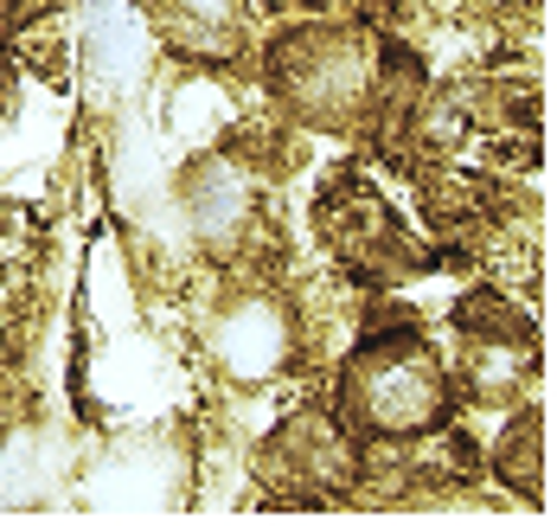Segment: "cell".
I'll use <instances>...</instances> for the list:
<instances>
[{
    "label": "cell",
    "mask_w": 557,
    "mask_h": 526,
    "mask_svg": "<svg viewBox=\"0 0 557 526\" xmlns=\"http://www.w3.org/2000/svg\"><path fill=\"white\" fill-rule=\"evenodd\" d=\"M448 411H455V372L410 321L372 328L339 366V424L366 443L443 437Z\"/></svg>",
    "instance_id": "6da1fadb"
},
{
    "label": "cell",
    "mask_w": 557,
    "mask_h": 526,
    "mask_svg": "<svg viewBox=\"0 0 557 526\" xmlns=\"http://www.w3.org/2000/svg\"><path fill=\"white\" fill-rule=\"evenodd\" d=\"M385 39L359 20H301L270 46V84L301 129H366L379 110Z\"/></svg>",
    "instance_id": "7a4b0ae2"
},
{
    "label": "cell",
    "mask_w": 557,
    "mask_h": 526,
    "mask_svg": "<svg viewBox=\"0 0 557 526\" xmlns=\"http://www.w3.org/2000/svg\"><path fill=\"white\" fill-rule=\"evenodd\" d=\"M321 232L334 244V257L366 277V283H410L436 264L430 244H417V232L391 212V199L379 193V180L359 168H334L321 186Z\"/></svg>",
    "instance_id": "3957f363"
},
{
    "label": "cell",
    "mask_w": 557,
    "mask_h": 526,
    "mask_svg": "<svg viewBox=\"0 0 557 526\" xmlns=\"http://www.w3.org/2000/svg\"><path fill=\"white\" fill-rule=\"evenodd\" d=\"M257 468L288 507H321V501H339L359 481V443H352V430L339 417L295 411L270 430Z\"/></svg>",
    "instance_id": "277c9868"
},
{
    "label": "cell",
    "mask_w": 557,
    "mask_h": 526,
    "mask_svg": "<svg viewBox=\"0 0 557 526\" xmlns=\"http://www.w3.org/2000/svg\"><path fill=\"white\" fill-rule=\"evenodd\" d=\"M206 353L231 386H270L295 359V315L276 290L263 283H237L219 295V308L206 315Z\"/></svg>",
    "instance_id": "5b68a950"
},
{
    "label": "cell",
    "mask_w": 557,
    "mask_h": 526,
    "mask_svg": "<svg viewBox=\"0 0 557 526\" xmlns=\"http://www.w3.org/2000/svg\"><path fill=\"white\" fill-rule=\"evenodd\" d=\"M180 199H186L193 237H199L212 257H231V250L250 237V225H257V180H250V168H244L237 155H206V161H193Z\"/></svg>",
    "instance_id": "8992f818"
},
{
    "label": "cell",
    "mask_w": 557,
    "mask_h": 526,
    "mask_svg": "<svg viewBox=\"0 0 557 526\" xmlns=\"http://www.w3.org/2000/svg\"><path fill=\"white\" fill-rule=\"evenodd\" d=\"M154 20L168 46L193 64H237L250 39V7L244 0H154Z\"/></svg>",
    "instance_id": "52a82bcc"
},
{
    "label": "cell",
    "mask_w": 557,
    "mask_h": 526,
    "mask_svg": "<svg viewBox=\"0 0 557 526\" xmlns=\"http://www.w3.org/2000/svg\"><path fill=\"white\" fill-rule=\"evenodd\" d=\"M455 328H461V341L468 347H539V334H532V321L494 290H474L461 308H455Z\"/></svg>",
    "instance_id": "ba28073f"
},
{
    "label": "cell",
    "mask_w": 557,
    "mask_h": 526,
    "mask_svg": "<svg viewBox=\"0 0 557 526\" xmlns=\"http://www.w3.org/2000/svg\"><path fill=\"white\" fill-rule=\"evenodd\" d=\"M494 468H500L525 501H545V417H539V411H525V417L500 437Z\"/></svg>",
    "instance_id": "9c48e42d"
},
{
    "label": "cell",
    "mask_w": 557,
    "mask_h": 526,
    "mask_svg": "<svg viewBox=\"0 0 557 526\" xmlns=\"http://www.w3.org/2000/svg\"><path fill=\"white\" fill-rule=\"evenodd\" d=\"M39 13H46V0H0V39L26 33V26H33Z\"/></svg>",
    "instance_id": "30bf717a"
},
{
    "label": "cell",
    "mask_w": 557,
    "mask_h": 526,
    "mask_svg": "<svg viewBox=\"0 0 557 526\" xmlns=\"http://www.w3.org/2000/svg\"><path fill=\"white\" fill-rule=\"evenodd\" d=\"M7 90H13V64H7V46H0V103H7Z\"/></svg>",
    "instance_id": "8fae6325"
}]
</instances>
